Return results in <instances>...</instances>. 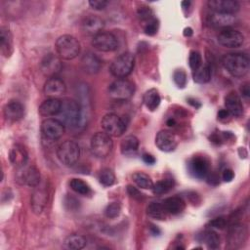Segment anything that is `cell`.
<instances>
[{"mask_svg":"<svg viewBox=\"0 0 250 250\" xmlns=\"http://www.w3.org/2000/svg\"><path fill=\"white\" fill-rule=\"evenodd\" d=\"M217 40L219 44L227 48H238L244 42L243 34L231 27L223 28L219 31L217 35Z\"/></svg>","mask_w":250,"mask_h":250,"instance_id":"obj_11","label":"cell"},{"mask_svg":"<svg viewBox=\"0 0 250 250\" xmlns=\"http://www.w3.org/2000/svg\"><path fill=\"white\" fill-rule=\"evenodd\" d=\"M104 26V21L100 17L93 16V15L86 17L82 21L83 31L86 34L92 35V36H95L96 34L102 32Z\"/></svg>","mask_w":250,"mask_h":250,"instance_id":"obj_22","label":"cell"},{"mask_svg":"<svg viewBox=\"0 0 250 250\" xmlns=\"http://www.w3.org/2000/svg\"><path fill=\"white\" fill-rule=\"evenodd\" d=\"M200 237H201V241H203L208 248H210V249L219 248L220 236L216 231H214L212 229L205 230L200 234Z\"/></svg>","mask_w":250,"mask_h":250,"instance_id":"obj_33","label":"cell"},{"mask_svg":"<svg viewBox=\"0 0 250 250\" xmlns=\"http://www.w3.org/2000/svg\"><path fill=\"white\" fill-rule=\"evenodd\" d=\"M230 116V114H229V112L225 108V109H221V110H219V112H218V118L220 119V120H226V119H228L229 117Z\"/></svg>","mask_w":250,"mask_h":250,"instance_id":"obj_50","label":"cell"},{"mask_svg":"<svg viewBox=\"0 0 250 250\" xmlns=\"http://www.w3.org/2000/svg\"><path fill=\"white\" fill-rule=\"evenodd\" d=\"M135 92V85L126 78H117L107 87V94L113 101L123 102L129 100Z\"/></svg>","mask_w":250,"mask_h":250,"instance_id":"obj_4","label":"cell"},{"mask_svg":"<svg viewBox=\"0 0 250 250\" xmlns=\"http://www.w3.org/2000/svg\"><path fill=\"white\" fill-rule=\"evenodd\" d=\"M69 187L73 191H75L76 193L81 194V195L87 196L92 193L90 186L86 182H84L83 180L78 179V178L71 179L69 181Z\"/></svg>","mask_w":250,"mask_h":250,"instance_id":"obj_35","label":"cell"},{"mask_svg":"<svg viewBox=\"0 0 250 250\" xmlns=\"http://www.w3.org/2000/svg\"><path fill=\"white\" fill-rule=\"evenodd\" d=\"M57 156L63 165L72 166L79 159L80 147L74 141L66 140L58 146Z\"/></svg>","mask_w":250,"mask_h":250,"instance_id":"obj_7","label":"cell"},{"mask_svg":"<svg viewBox=\"0 0 250 250\" xmlns=\"http://www.w3.org/2000/svg\"><path fill=\"white\" fill-rule=\"evenodd\" d=\"M222 63L227 71L234 77L245 76L250 67L249 58L242 53H229L222 58Z\"/></svg>","mask_w":250,"mask_h":250,"instance_id":"obj_2","label":"cell"},{"mask_svg":"<svg viewBox=\"0 0 250 250\" xmlns=\"http://www.w3.org/2000/svg\"><path fill=\"white\" fill-rule=\"evenodd\" d=\"M56 52L62 60H72L80 53V43L72 35H62L56 41Z\"/></svg>","mask_w":250,"mask_h":250,"instance_id":"obj_3","label":"cell"},{"mask_svg":"<svg viewBox=\"0 0 250 250\" xmlns=\"http://www.w3.org/2000/svg\"><path fill=\"white\" fill-rule=\"evenodd\" d=\"M143 102L147 109H149L150 111H153L159 106L161 98H160L158 91L154 88H151L144 94Z\"/></svg>","mask_w":250,"mask_h":250,"instance_id":"obj_30","label":"cell"},{"mask_svg":"<svg viewBox=\"0 0 250 250\" xmlns=\"http://www.w3.org/2000/svg\"><path fill=\"white\" fill-rule=\"evenodd\" d=\"M127 192L128 194L130 195V197H132L133 199H136V200H143L144 199V194L135 187L131 186V185H128L127 186Z\"/></svg>","mask_w":250,"mask_h":250,"instance_id":"obj_45","label":"cell"},{"mask_svg":"<svg viewBox=\"0 0 250 250\" xmlns=\"http://www.w3.org/2000/svg\"><path fill=\"white\" fill-rule=\"evenodd\" d=\"M92 153L98 158H105L112 150L113 143L111 137L104 132L94 134L90 141Z\"/></svg>","mask_w":250,"mask_h":250,"instance_id":"obj_6","label":"cell"},{"mask_svg":"<svg viewBox=\"0 0 250 250\" xmlns=\"http://www.w3.org/2000/svg\"><path fill=\"white\" fill-rule=\"evenodd\" d=\"M188 63H189V67L192 71L199 68L202 63V58H201L200 53L197 51H191L189 53V57H188Z\"/></svg>","mask_w":250,"mask_h":250,"instance_id":"obj_40","label":"cell"},{"mask_svg":"<svg viewBox=\"0 0 250 250\" xmlns=\"http://www.w3.org/2000/svg\"><path fill=\"white\" fill-rule=\"evenodd\" d=\"M146 214L156 220H165L167 212L165 211L162 203L159 202H150L146 206Z\"/></svg>","mask_w":250,"mask_h":250,"instance_id":"obj_32","label":"cell"},{"mask_svg":"<svg viewBox=\"0 0 250 250\" xmlns=\"http://www.w3.org/2000/svg\"><path fill=\"white\" fill-rule=\"evenodd\" d=\"M121 206L118 202H111L104 208V214L108 219H114L120 215Z\"/></svg>","mask_w":250,"mask_h":250,"instance_id":"obj_39","label":"cell"},{"mask_svg":"<svg viewBox=\"0 0 250 250\" xmlns=\"http://www.w3.org/2000/svg\"><path fill=\"white\" fill-rule=\"evenodd\" d=\"M228 225V221L225 217H217L213 220H211L208 223V227L212 228V229H223L227 227Z\"/></svg>","mask_w":250,"mask_h":250,"instance_id":"obj_44","label":"cell"},{"mask_svg":"<svg viewBox=\"0 0 250 250\" xmlns=\"http://www.w3.org/2000/svg\"><path fill=\"white\" fill-rule=\"evenodd\" d=\"M173 80L179 88H184L187 85V73L183 69H176L173 73Z\"/></svg>","mask_w":250,"mask_h":250,"instance_id":"obj_41","label":"cell"},{"mask_svg":"<svg viewBox=\"0 0 250 250\" xmlns=\"http://www.w3.org/2000/svg\"><path fill=\"white\" fill-rule=\"evenodd\" d=\"M235 21V18L233 15L229 14H220V13H213L208 17V23L209 25L217 28H227L230 27Z\"/></svg>","mask_w":250,"mask_h":250,"instance_id":"obj_23","label":"cell"},{"mask_svg":"<svg viewBox=\"0 0 250 250\" xmlns=\"http://www.w3.org/2000/svg\"><path fill=\"white\" fill-rule=\"evenodd\" d=\"M91 44L96 50L101 52H113L119 46L116 36L107 31H102L93 36Z\"/></svg>","mask_w":250,"mask_h":250,"instance_id":"obj_9","label":"cell"},{"mask_svg":"<svg viewBox=\"0 0 250 250\" xmlns=\"http://www.w3.org/2000/svg\"><path fill=\"white\" fill-rule=\"evenodd\" d=\"M137 15L140 20L148 21L149 20L153 19V12L152 10L147 6H141L137 10Z\"/></svg>","mask_w":250,"mask_h":250,"instance_id":"obj_43","label":"cell"},{"mask_svg":"<svg viewBox=\"0 0 250 250\" xmlns=\"http://www.w3.org/2000/svg\"><path fill=\"white\" fill-rule=\"evenodd\" d=\"M16 181L21 185L35 188L41 181L40 172L34 165L25 164L24 166L18 168Z\"/></svg>","mask_w":250,"mask_h":250,"instance_id":"obj_10","label":"cell"},{"mask_svg":"<svg viewBox=\"0 0 250 250\" xmlns=\"http://www.w3.org/2000/svg\"><path fill=\"white\" fill-rule=\"evenodd\" d=\"M44 93L49 98H57L63 95L66 91L64 82L59 77H50L44 84Z\"/></svg>","mask_w":250,"mask_h":250,"instance_id":"obj_17","label":"cell"},{"mask_svg":"<svg viewBox=\"0 0 250 250\" xmlns=\"http://www.w3.org/2000/svg\"><path fill=\"white\" fill-rule=\"evenodd\" d=\"M48 201V189L46 188V186L38 185L35 187V189L32 192L31 198H30V205L32 211L39 215L43 212V210L46 207Z\"/></svg>","mask_w":250,"mask_h":250,"instance_id":"obj_14","label":"cell"},{"mask_svg":"<svg viewBox=\"0 0 250 250\" xmlns=\"http://www.w3.org/2000/svg\"><path fill=\"white\" fill-rule=\"evenodd\" d=\"M41 132L46 139L56 141L64 133V125L56 118H47L41 123Z\"/></svg>","mask_w":250,"mask_h":250,"instance_id":"obj_12","label":"cell"},{"mask_svg":"<svg viewBox=\"0 0 250 250\" xmlns=\"http://www.w3.org/2000/svg\"><path fill=\"white\" fill-rule=\"evenodd\" d=\"M247 236V229L245 226L235 223L230 226L229 231V242L233 246L236 244L243 243Z\"/></svg>","mask_w":250,"mask_h":250,"instance_id":"obj_27","label":"cell"},{"mask_svg":"<svg viewBox=\"0 0 250 250\" xmlns=\"http://www.w3.org/2000/svg\"><path fill=\"white\" fill-rule=\"evenodd\" d=\"M86 115L87 111H85L79 102L66 98L62 101L61 109L57 116L64 126L70 128H79L85 126Z\"/></svg>","mask_w":250,"mask_h":250,"instance_id":"obj_1","label":"cell"},{"mask_svg":"<svg viewBox=\"0 0 250 250\" xmlns=\"http://www.w3.org/2000/svg\"><path fill=\"white\" fill-rule=\"evenodd\" d=\"M132 180L138 188H141L144 189H151L153 187V182L151 178L144 172L134 173L132 175Z\"/></svg>","mask_w":250,"mask_h":250,"instance_id":"obj_34","label":"cell"},{"mask_svg":"<svg viewBox=\"0 0 250 250\" xmlns=\"http://www.w3.org/2000/svg\"><path fill=\"white\" fill-rule=\"evenodd\" d=\"M174 185H175V182L173 179H163L153 184V187L151 189L154 194L160 195L170 191L174 188Z\"/></svg>","mask_w":250,"mask_h":250,"instance_id":"obj_37","label":"cell"},{"mask_svg":"<svg viewBox=\"0 0 250 250\" xmlns=\"http://www.w3.org/2000/svg\"><path fill=\"white\" fill-rule=\"evenodd\" d=\"M225 106L230 116L240 117L243 114V104L241 99L235 92H229L225 97Z\"/></svg>","mask_w":250,"mask_h":250,"instance_id":"obj_19","label":"cell"},{"mask_svg":"<svg viewBox=\"0 0 250 250\" xmlns=\"http://www.w3.org/2000/svg\"><path fill=\"white\" fill-rule=\"evenodd\" d=\"M9 159H10V162L16 168H21L25 164H27L28 153L23 146L17 144V145H14L10 149Z\"/></svg>","mask_w":250,"mask_h":250,"instance_id":"obj_21","label":"cell"},{"mask_svg":"<svg viewBox=\"0 0 250 250\" xmlns=\"http://www.w3.org/2000/svg\"><path fill=\"white\" fill-rule=\"evenodd\" d=\"M86 238L83 235L77 233H72L68 235L64 240L65 247L71 250H80L86 246Z\"/></svg>","mask_w":250,"mask_h":250,"instance_id":"obj_31","label":"cell"},{"mask_svg":"<svg viewBox=\"0 0 250 250\" xmlns=\"http://www.w3.org/2000/svg\"><path fill=\"white\" fill-rule=\"evenodd\" d=\"M127 124L128 122L125 120V118L112 112L105 114L101 121L104 132L110 137L122 136L127 129Z\"/></svg>","mask_w":250,"mask_h":250,"instance_id":"obj_8","label":"cell"},{"mask_svg":"<svg viewBox=\"0 0 250 250\" xmlns=\"http://www.w3.org/2000/svg\"><path fill=\"white\" fill-rule=\"evenodd\" d=\"M175 124H176V121H175L174 118H169L167 120V125L168 126H175Z\"/></svg>","mask_w":250,"mask_h":250,"instance_id":"obj_54","label":"cell"},{"mask_svg":"<svg viewBox=\"0 0 250 250\" xmlns=\"http://www.w3.org/2000/svg\"><path fill=\"white\" fill-rule=\"evenodd\" d=\"M142 158H143V161L146 163V164H148V165H152L155 163V158L154 156H152L151 154L149 153H144L142 155Z\"/></svg>","mask_w":250,"mask_h":250,"instance_id":"obj_49","label":"cell"},{"mask_svg":"<svg viewBox=\"0 0 250 250\" xmlns=\"http://www.w3.org/2000/svg\"><path fill=\"white\" fill-rule=\"evenodd\" d=\"M139 148V140L134 135H128L120 143V151L125 156L135 154Z\"/></svg>","mask_w":250,"mask_h":250,"instance_id":"obj_28","label":"cell"},{"mask_svg":"<svg viewBox=\"0 0 250 250\" xmlns=\"http://www.w3.org/2000/svg\"><path fill=\"white\" fill-rule=\"evenodd\" d=\"M3 114L6 120L16 122L21 120L24 115V106L19 101H10L3 108Z\"/></svg>","mask_w":250,"mask_h":250,"instance_id":"obj_18","label":"cell"},{"mask_svg":"<svg viewBox=\"0 0 250 250\" xmlns=\"http://www.w3.org/2000/svg\"><path fill=\"white\" fill-rule=\"evenodd\" d=\"M188 104H190L192 106L200 107V103H198V101H196V100H194V99L189 98V99H188Z\"/></svg>","mask_w":250,"mask_h":250,"instance_id":"obj_51","label":"cell"},{"mask_svg":"<svg viewBox=\"0 0 250 250\" xmlns=\"http://www.w3.org/2000/svg\"><path fill=\"white\" fill-rule=\"evenodd\" d=\"M62 63L60 61V57L55 56L54 54L46 55L41 62V69L45 75L54 77L56 73L61 70Z\"/></svg>","mask_w":250,"mask_h":250,"instance_id":"obj_20","label":"cell"},{"mask_svg":"<svg viewBox=\"0 0 250 250\" xmlns=\"http://www.w3.org/2000/svg\"><path fill=\"white\" fill-rule=\"evenodd\" d=\"M61 105H62L61 100L57 98H49L48 100L44 101L40 104L38 108V112L41 116H44V117L56 116L60 112Z\"/></svg>","mask_w":250,"mask_h":250,"instance_id":"obj_24","label":"cell"},{"mask_svg":"<svg viewBox=\"0 0 250 250\" xmlns=\"http://www.w3.org/2000/svg\"><path fill=\"white\" fill-rule=\"evenodd\" d=\"M192 78L195 83L204 84L211 79V68L209 65H201L196 70L192 71Z\"/></svg>","mask_w":250,"mask_h":250,"instance_id":"obj_36","label":"cell"},{"mask_svg":"<svg viewBox=\"0 0 250 250\" xmlns=\"http://www.w3.org/2000/svg\"><path fill=\"white\" fill-rule=\"evenodd\" d=\"M234 178V173L231 169H225L223 174H222V179L225 181V182H230L232 181Z\"/></svg>","mask_w":250,"mask_h":250,"instance_id":"obj_47","label":"cell"},{"mask_svg":"<svg viewBox=\"0 0 250 250\" xmlns=\"http://www.w3.org/2000/svg\"><path fill=\"white\" fill-rule=\"evenodd\" d=\"M158 27H159V21L157 19L153 18V19L149 20L148 21H146V25L144 26V31L146 35L152 36L157 33Z\"/></svg>","mask_w":250,"mask_h":250,"instance_id":"obj_42","label":"cell"},{"mask_svg":"<svg viewBox=\"0 0 250 250\" xmlns=\"http://www.w3.org/2000/svg\"><path fill=\"white\" fill-rule=\"evenodd\" d=\"M240 93L242 95V97L245 99V100H249V97H250V89H249V83L246 82L244 84L241 85L240 87Z\"/></svg>","mask_w":250,"mask_h":250,"instance_id":"obj_48","label":"cell"},{"mask_svg":"<svg viewBox=\"0 0 250 250\" xmlns=\"http://www.w3.org/2000/svg\"><path fill=\"white\" fill-rule=\"evenodd\" d=\"M81 64L84 71L89 74L98 73L102 65L100 59L92 52H87L83 55L81 60Z\"/></svg>","mask_w":250,"mask_h":250,"instance_id":"obj_25","label":"cell"},{"mask_svg":"<svg viewBox=\"0 0 250 250\" xmlns=\"http://www.w3.org/2000/svg\"><path fill=\"white\" fill-rule=\"evenodd\" d=\"M162 205L165 211L167 212V214H170V215L181 214L186 208V202L180 196L167 197L162 201Z\"/></svg>","mask_w":250,"mask_h":250,"instance_id":"obj_26","label":"cell"},{"mask_svg":"<svg viewBox=\"0 0 250 250\" xmlns=\"http://www.w3.org/2000/svg\"><path fill=\"white\" fill-rule=\"evenodd\" d=\"M150 231H151V233H152L153 235H157V234H159V233H160L159 229H158L157 227L153 226V225H151V227H150Z\"/></svg>","mask_w":250,"mask_h":250,"instance_id":"obj_53","label":"cell"},{"mask_svg":"<svg viewBox=\"0 0 250 250\" xmlns=\"http://www.w3.org/2000/svg\"><path fill=\"white\" fill-rule=\"evenodd\" d=\"M98 179L100 184H102L104 187H110L115 183V175L109 168H103L100 170Z\"/></svg>","mask_w":250,"mask_h":250,"instance_id":"obj_38","label":"cell"},{"mask_svg":"<svg viewBox=\"0 0 250 250\" xmlns=\"http://www.w3.org/2000/svg\"><path fill=\"white\" fill-rule=\"evenodd\" d=\"M188 168L192 177L196 179H204L210 172V162L205 156L195 155L188 161Z\"/></svg>","mask_w":250,"mask_h":250,"instance_id":"obj_13","label":"cell"},{"mask_svg":"<svg viewBox=\"0 0 250 250\" xmlns=\"http://www.w3.org/2000/svg\"><path fill=\"white\" fill-rule=\"evenodd\" d=\"M135 57L132 53L126 52L118 56L110 64L109 71L116 78H126L133 70Z\"/></svg>","mask_w":250,"mask_h":250,"instance_id":"obj_5","label":"cell"},{"mask_svg":"<svg viewBox=\"0 0 250 250\" xmlns=\"http://www.w3.org/2000/svg\"><path fill=\"white\" fill-rule=\"evenodd\" d=\"M207 5L213 13L233 15L239 11L240 5L235 0H209Z\"/></svg>","mask_w":250,"mask_h":250,"instance_id":"obj_16","label":"cell"},{"mask_svg":"<svg viewBox=\"0 0 250 250\" xmlns=\"http://www.w3.org/2000/svg\"><path fill=\"white\" fill-rule=\"evenodd\" d=\"M108 2L104 0H90L89 5L94 9V10H104L107 6Z\"/></svg>","mask_w":250,"mask_h":250,"instance_id":"obj_46","label":"cell"},{"mask_svg":"<svg viewBox=\"0 0 250 250\" xmlns=\"http://www.w3.org/2000/svg\"><path fill=\"white\" fill-rule=\"evenodd\" d=\"M156 146L165 152L173 151L178 146V139L174 133L169 130H161L155 137Z\"/></svg>","mask_w":250,"mask_h":250,"instance_id":"obj_15","label":"cell"},{"mask_svg":"<svg viewBox=\"0 0 250 250\" xmlns=\"http://www.w3.org/2000/svg\"><path fill=\"white\" fill-rule=\"evenodd\" d=\"M0 44L2 54L5 57H9L13 52V37L10 30L5 26L1 27Z\"/></svg>","mask_w":250,"mask_h":250,"instance_id":"obj_29","label":"cell"},{"mask_svg":"<svg viewBox=\"0 0 250 250\" xmlns=\"http://www.w3.org/2000/svg\"><path fill=\"white\" fill-rule=\"evenodd\" d=\"M192 33H193V31H192V29L190 27H186L184 29V35L186 37H190L192 35Z\"/></svg>","mask_w":250,"mask_h":250,"instance_id":"obj_52","label":"cell"}]
</instances>
